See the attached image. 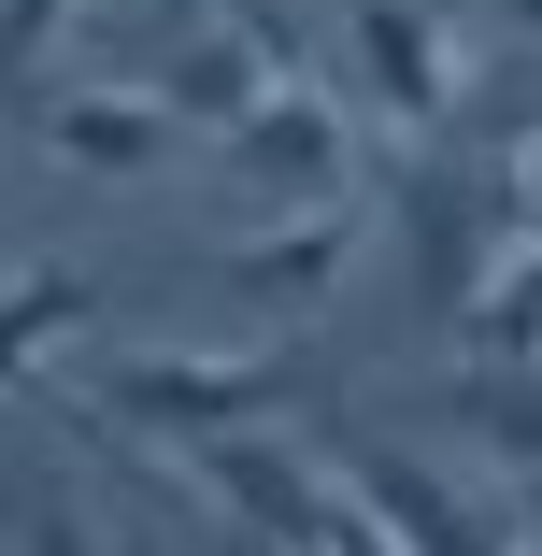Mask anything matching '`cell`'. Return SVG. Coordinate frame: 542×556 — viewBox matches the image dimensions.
Listing matches in <instances>:
<instances>
[{"label": "cell", "instance_id": "obj_12", "mask_svg": "<svg viewBox=\"0 0 542 556\" xmlns=\"http://www.w3.org/2000/svg\"><path fill=\"white\" fill-rule=\"evenodd\" d=\"M86 314H100V286H86V271H29V286H15V314H0V328H15V371L58 343V328H86Z\"/></svg>", "mask_w": 542, "mask_h": 556}, {"label": "cell", "instance_id": "obj_17", "mask_svg": "<svg viewBox=\"0 0 542 556\" xmlns=\"http://www.w3.org/2000/svg\"><path fill=\"white\" fill-rule=\"evenodd\" d=\"M500 15H514V29H542V0H500Z\"/></svg>", "mask_w": 542, "mask_h": 556}, {"label": "cell", "instance_id": "obj_14", "mask_svg": "<svg viewBox=\"0 0 542 556\" xmlns=\"http://www.w3.org/2000/svg\"><path fill=\"white\" fill-rule=\"evenodd\" d=\"M500 172H514V243H542V129L500 143Z\"/></svg>", "mask_w": 542, "mask_h": 556}, {"label": "cell", "instance_id": "obj_3", "mask_svg": "<svg viewBox=\"0 0 542 556\" xmlns=\"http://www.w3.org/2000/svg\"><path fill=\"white\" fill-rule=\"evenodd\" d=\"M143 86L172 100L186 129L229 143V129H257L272 100L300 86V58H286V29H257V15H172V29H157V58H143Z\"/></svg>", "mask_w": 542, "mask_h": 556}, {"label": "cell", "instance_id": "obj_9", "mask_svg": "<svg viewBox=\"0 0 542 556\" xmlns=\"http://www.w3.org/2000/svg\"><path fill=\"white\" fill-rule=\"evenodd\" d=\"M43 157H72V172H157V157H186V115L157 86H86V100H43Z\"/></svg>", "mask_w": 542, "mask_h": 556}, {"label": "cell", "instance_id": "obj_10", "mask_svg": "<svg viewBox=\"0 0 542 556\" xmlns=\"http://www.w3.org/2000/svg\"><path fill=\"white\" fill-rule=\"evenodd\" d=\"M443 428L486 442V457L542 500V371H457V386H443Z\"/></svg>", "mask_w": 542, "mask_h": 556}, {"label": "cell", "instance_id": "obj_8", "mask_svg": "<svg viewBox=\"0 0 542 556\" xmlns=\"http://www.w3.org/2000/svg\"><path fill=\"white\" fill-rule=\"evenodd\" d=\"M357 72H371V115L414 129V143L471 100V86H457V29H443V0H357Z\"/></svg>", "mask_w": 542, "mask_h": 556}, {"label": "cell", "instance_id": "obj_18", "mask_svg": "<svg viewBox=\"0 0 542 556\" xmlns=\"http://www.w3.org/2000/svg\"><path fill=\"white\" fill-rule=\"evenodd\" d=\"M257 556H272V542H257Z\"/></svg>", "mask_w": 542, "mask_h": 556}, {"label": "cell", "instance_id": "obj_15", "mask_svg": "<svg viewBox=\"0 0 542 556\" xmlns=\"http://www.w3.org/2000/svg\"><path fill=\"white\" fill-rule=\"evenodd\" d=\"M329 556H414V542H400V528H386L357 485H343V528H329Z\"/></svg>", "mask_w": 542, "mask_h": 556}, {"label": "cell", "instance_id": "obj_6", "mask_svg": "<svg viewBox=\"0 0 542 556\" xmlns=\"http://www.w3.org/2000/svg\"><path fill=\"white\" fill-rule=\"evenodd\" d=\"M343 271H357V214H272L257 243L214 257V286H229L257 328H314V314L343 300Z\"/></svg>", "mask_w": 542, "mask_h": 556}, {"label": "cell", "instance_id": "obj_5", "mask_svg": "<svg viewBox=\"0 0 542 556\" xmlns=\"http://www.w3.org/2000/svg\"><path fill=\"white\" fill-rule=\"evenodd\" d=\"M229 172L272 200V214H343L357 200V115L329 86H286L257 129H229Z\"/></svg>", "mask_w": 542, "mask_h": 556}, {"label": "cell", "instance_id": "obj_7", "mask_svg": "<svg viewBox=\"0 0 542 556\" xmlns=\"http://www.w3.org/2000/svg\"><path fill=\"white\" fill-rule=\"evenodd\" d=\"M343 485H357V500L414 542V556H514V528H500L471 485H443L414 442H371V428H357V442H343Z\"/></svg>", "mask_w": 542, "mask_h": 556}, {"label": "cell", "instance_id": "obj_16", "mask_svg": "<svg viewBox=\"0 0 542 556\" xmlns=\"http://www.w3.org/2000/svg\"><path fill=\"white\" fill-rule=\"evenodd\" d=\"M58 29H72V0H15V72H29V58H43Z\"/></svg>", "mask_w": 542, "mask_h": 556}, {"label": "cell", "instance_id": "obj_2", "mask_svg": "<svg viewBox=\"0 0 542 556\" xmlns=\"http://www.w3.org/2000/svg\"><path fill=\"white\" fill-rule=\"evenodd\" d=\"M400 243H414V300L443 314V328H471V300L514 271L500 243H514V172L500 157H428L414 186H400Z\"/></svg>", "mask_w": 542, "mask_h": 556}, {"label": "cell", "instance_id": "obj_1", "mask_svg": "<svg viewBox=\"0 0 542 556\" xmlns=\"http://www.w3.org/2000/svg\"><path fill=\"white\" fill-rule=\"evenodd\" d=\"M300 400H329V371H314V343H272V357H129L115 386H100V414L143 428V442H243Z\"/></svg>", "mask_w": 542, "mask_h": 556}, {"label": "cell", "instance_id": "obj_4", "mask_svg": "<svg viewBox=\"0 0 542 556\" xmlns=\"http://www.w3.org/2000/svg\"><path fill=\"white\" fill-rule=\"evenodd\" d=\"M186 471L243 514V542H272V556H329V528H343V471H314L300 442H272V428H243V442H186Z\"/></svg>", "mask_w": 542, "mask_h": 556}, {"label": "cell", "instance_id": "obj_11", "mask_svg": "<svg viewBox=\"0 0 542 556\" xmlns=\"http://www.w3.org/2000/svg\"><path fill=\"white\" fill-rule=\"evenodd\" d=\"M457 343H471V371H542V243H514V271L471 300Z\"/></svg>", "mask_w": 542, "mask_h": 556}, {"label": "cell", "instance_id": "obj_13", "mask_svg": "<svg viewBox=\"0 0 542 556\" xmlns=\"http://www.w3.org/2000/svg\"><path fill=\"white\" fill-rule=\"evenodd\" d=\"M15 556H115V542H86L72 500H29V514H15ZM143 556H157V542H143Z\"/></svg>", "mask_w": 542, "mask_h": 556}]
</instances>
